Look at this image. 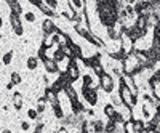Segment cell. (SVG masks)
I'll list each match as a JSON object with an SVG mask.
<instances>
[{"instance_id": "obj_1", "label": "cell", "mask_w": 160, "mask_h": 133, "mask_svg": "<svg viewBox=\"0 0 160 133\" xmlns=\"http://www.w3.org/2000/svg\"><path fill=\"white\" fill-rule=\"evenodd\" d=\"M10 23H11V26H13V29H15V32H16L18 35H21V34H22V26H21V23H19V15H16V13H11V15H10Z\"/></svg>"}, {"instance_id": "obj_2", "label": "cell", "mask_w": 160, "mask_h": 133, "mask_svg": "<svg viewBox=\"0 0 160 133\" xmlns=\"http://www.w3.org/2000/svg\"><path fill=\"white\" fill-rule=\"evenodd\" d=\"M83 95H85V98H87L91 104L96 103V93L93 91V90H88L87 87H83Z\"/></svg>"}, {"instance_id": "obj_3", "label": "cell", "mask_w": 160, "mask_h": 133, "mask_svg": "<svg viewBox=\"0 0 160 133\" xmlns=\"http://www.w3.org/2000/svg\"><path fill=\"white\" fill-rule=\"evenodd\" d=\"M68 74H69V77L72 79V80H75V79L78 77V69H77V66H75V63L72 61L71 64H69V69H68Z\"/></svg>"}, {"instance_id": "obj_4", "label": "cell", "mask_w": 160, "mask_h": 133, "mask_svg": "<svg viewBox=\"0 0 160 133\" xmlns=\"http://www.w3.org/2000/svg\"><path fill=\"white\" fill-rule=\"evenodd\" d=\"M55 31H56V28H55V24H53L50 19L43 21V32L45 34H53Z\"/></svg>"}, {"instance_id": "obj_5", "label": "cell", "mask_w": 160, "mask_h": 133, "mask_svg": "<svg viewBox=\"0 0 160 133\" xmlns=\"http://www.w3.org/2000/svg\"><path fill=\"white\" fill-rule=\"evenodd\" d=\"M45 68H47L48 72H56L58 71L56 61H53V59H45Z\"/></svg>"}, {"instance_id": "obj_6", "label": "cell", "mask_w": 160, "mask_h": 133, "mask_svg": "<svg viewBox=\"0 0 160 133\" xmlns=\"http://www.w3.org/2000/svg\"><path fill=\"white\" fill-rule=\"evenodd\" d=\"M102 87H104L106 91H111L112 90V80H111V77L102 75Z\"/></svg>"}, {"instance_id": "obj_7", "label": "cell", "mask_w": 160, "mask_h": 133, "mask_svg": "<svg viewBox=\"0 0 160 133\" xmlns=\"http://www.w3.org/2000/svg\"><path fill=\"white\" fill-rule=\"evenodd\" d=\"M13 101H15V108H16V109H21V104H22L21 93H15V96H13Z\"/></svg>"}, {"instance_id": "obj_8", "label": "cell", "mask_w": 160, "mask_h": 133, "mask_svg": "<svg viewBox=\"0 0 160 133\" xmlns=\"http://www.w3.org/2000/svg\"><path fill=\"white\" fill-rule=\"evenodd\" d=\"M72 111H74V114H80V112L83 111V106L80 104L78 101H74L72 103Z\"/></svg>"}, {"instance_id": "obj_9", "label": "cell", "mask_w": 160, "mask_h": 133, "mask_svg": "<svg viewBox=\"0 0 160 133\" xmlns=\"http://www.w3.org/2000/svg\"><path fill=\"white\" fill-rule=\"evenodd\" d=\"M28 68H29L31 71H34V69L37 68V58H35V56H31V58L28 59Z\"/></svg>"}, {"instance_id": "obj_10", "label": "cell", "mask_w": 160, "mask_h": 133, "mask_svg": "<svg viewBox=\"0 0 160 133\" xmlns=\"http://www.w3.org/2000/svg\"><path fill=\"white\" fill-rule=\"evenodd\" d=\"M10 8H11V13H16V15H19V13H21V7H19L18 2L10 3Z\"/></svg>"}, {"instance_id": "obj_11", "label": "cell", "mask_w": 160, "mask_h": 133, "mask_svg": "<svg viewBox=\"0 0 160 133\" xmlns=\"http://www.w3.org/2000/svg\"><path fill=\"white\" fill-rule=\"evenodd\" d=\"M66 91H68V95H69V98H71V101H72V103H74V101H77V95H75V91H74L71 87L66 88Z\"/></svg>"}, {"instance_id": "obj_12", "label": "cell", "mask_w": 160, "mask_h": 133, "mask_svg": "<svg viewBox=\"0 0 160 133\" xmlns=\"http://www.w3.org/2000/svg\"><path fill=\"white\" fill-rule=\"evenodd\" d=\"M11 82H13V84H19V82H21V75H19L18 72H13V74H11Z\"/></svg>"}, {"instance_id": "obj_13", "label": "cell", "mask_w": 160, "mask_h": 133, "mask_svg": "<svg viewBox=\"0 0 160 133\" xmlns=\"http://www.w3.org/2000/svg\"><path fill=\"white\" fill-rule=\"evenodd\" d=\"M53 109H55V115H56V117H59V119L62 117V109L59 108L58 104H53Z\"/></svg>"}, {"instance_id": "obj_14", "label": "cell", "mask_w": 160, "mask_h": 133, "mask_svg": "<svg viewBox=\"0 0 160 133\" xmlns=\"http://www.w3.org/2000/svg\"><path fill=\"white\" fill-rule=\"evenodd\" d=\"M11 56H13L11 51H10V53H5V56H3V64H10V63H11Z\"/></svg>"}, {"instance_id": "obj_15", "label": "cell", "mask_w": 160, "mask_h": 133, "mask_svg": "<svg viewBox=\"0 0 160 133\" xmlns=\"http://www.w3.org/2000/svg\"><path fill=\"white\" fill-rule=\"evenodd\" d=\"M62 58H64V51H62V50H58L56 55H55V59L59 61V59H62Z\"/></svg>"}, {"instance_id": "obj_16", "label": "cell", "mask_w": 160, "mask_h": 133, "mask_svg": "<svg viewBox=\"0 0 160 133\" xmlns=\"http://www.w3.org/2000/svg\"><path fill=\"white\" fill-rule=\"evenodd\" d=\"M26 19H28L29 23H34V21H35V16H34V13H26Z\"/></svg>"}, {"instance_id": "obj_17", "label": "cell", "mask_w": 160, "mask_h": 133, "mask_svg": "<svg viewBox=\"0 0 160 133\" xmlns=\"http://www.w3.org/2000/svg\"><path fill=\"white\" fill-rule=\"evenodd\" d=\"M114 112H115V111H114L112 106H108V108H106V114H108L109 117H112V115H114Z\"/></svg>"}, {"instance_id": "obj_18", "label": "cell", "mask_w": 160, "mask_h": 133, "mask_svg": "<svg viewBox=\"0 0 160 133\" xmlns=\"http://www.w3.org/2000/svg\"><path fill=\"white\" fill-rule=\"evenodd\" d=\"M28 115H29V119H37V111L35 109H29Z\"/></svg>"}, {"instance_id": "obj_19", "label": "cell", "mask_w": 160, "mask_h": 133, "mask_svg": "<svg viewBox=\"0 0 160 133\" xmlns=\"http://www.w3.org/2000/svg\"><path fill=\"white\" fill-rule=\"evenodd\" d=\"M83 82H85V87H88V85H91V79H90V77H85Z\"/></svg>"}, {"instance_id": "obj_20", "label": "cell", "mask_w": 160, "mask_h": 133, "mask_svg": "<svg viewBox=\"0 0 160 133\" xmlns=\"http://www.w3.org/2000/svg\"><path fill=\"white\" fill-rule=\"evenodd\" d=\"M31 3H32V5H37V7L42 5V2H40V0H31Z\"/></svg>"}, {"instance_id": "obj_21", "label": "cell", "mask_w": 160, "mask_h": 133, "mask_svg": "<svg viewBox=\"0 0 160 133\" xmlns=\"http://www.w3.org/2000/svg\"><path fill=\"white\" fill-rule=\"evenodd\" d=\"M22 128H24V130H28V128H29V124H26V122H24V124H22Z\"/></svg>"}, {"instance_id": "obj_22", "label": "cell", "mask_w": 160, "mask_h": 133, "mask_svg": "<svg viewBox=\"0 0 160 133\" xmlns=\"http://www.w3.org/2000/svg\"><path fill=\"white\" fill-rule=\"evenodd\" d=\"M108 0H98V3H106Z\"/></svg>"}, {"instance_id": "obj_23", "label": "cell", "mask_w": 160, "mask_h": 133, "mask_svg": "<svg viewBox=\"0 0 160 133\" xmlns=\"http://www.w3.org/2000/svg\"><path fill=\"white\" fill-rule=\"evenodd\" d=\"M7 2H8V3H13V2H16V0H7Z\"/></svg>"}, {"instance_id": "obj_24", "label": "cell", "mask_w": 160, "mask_h": 133, "mask_svg": "<svg viewBox=\"0 0 160 133\" xmlns=\"http://www.w3.org/2000/svg\"><path fill=\"white\" fill-rule=\"evenodd\" d=\"M2 24H3V21H2V18H0V28H2Z\"/></svg>"}]
</instances>
